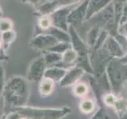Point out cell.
<instances>
[{
  "instance_id": "d4e9b609",
  "label": "cell",
  "mask_w": 127,
  "mask_h": 119,
  "mask_svg": "<svg viewBox=\"0 0 127 119\" xmlns=\"http://www.w3.org/2000/svg\"><path fill=\"white\" fill-rule=\"evenodd\" d=\"M5 77H4V70L2 66L0 64V98L3 93L4 87H5Z\"/></svg>"
},
{
  "instance_id": "f1b7e54d",
  "label": "cell",
  "mask_w": 127,
  "mask_h": 119,
  "mask_svg": "<svg viewBox=\"0 0 127 119\" xmlns=\"http://www.w3.org/2000/svg\"><path fill=\"white\" fill-rule=\"evenodd\" d=\"M50 1H55V0H42V3L46 2H50Z\"/></svg>"
},
{
  "instance_id": "52a82bcc",
  "label": "cell",
  "mask_w": 127,
  "mask_h": 119,
  "mask_svg": "<svg viewBox=\"0 0 127 119\" xmlns=\"http://www.w3.org/2000/svg\"><path fill=\"white\" fill-rule=\"evenodd\" d=\"M80 1L81 0H55V1L46 2H43L39 6L38 10L42 14H51L60 8L70 6Z\"/></svg>"
},
{
  "instance_id": "7c38bea8",
  "label": "cell",
  "mask_w": 127,
  "mask_h": 119,
  "mask_svg": "<svg viewBox=\"0 0 127 119\" xmlns=\"http://www.w3.org/2000/svg\"><path fill=\"white\" fill-rule=\"evenodd\" d=\"M66 72H67V71L65 68L53 66V67H49V68L45 70L44 77L51 79L52 80H53L54 82L55 81L61 82V80L64 78Z\"/></svg>"
},
{
  "instance_id": "8992f818",
  "label": "cell",
  "mask_w": 127,
  "mask_h": 119,
  "mask_svg": "<svg viewBox=\"0 0 127 119\" xmlns=\"http://www.w3.org/2000/svg\"><path fill=\"white\" fill-rule=\"evenodd\" d=\"M88 2L89 0H85L80 5H79L78 7L71 10L68 17H67V22L73 28L81 26L83 21L85 20Z\"/></svg>"
},
{
  "instance_id": "d6986e66",
  "label": "cell",
  "mask_w": 127,
  "mask_h": 119,
  "mask_svg": "<svg viewBox=\"0 0 127 119\" xmlns=\"http://www.w3.org/2000/svg\"><path fill=\"white\" fill-rule=\"evenodd\" d=\"M88 92V86L82 82H77L73 87V93L77 97H84Z\"/></svg>"
},
{
  "instance_id": "5b68a950",
  "label": "cell",
  "mask_w": 127,
  "mask_h": 119,
  "mask_svg": "<svg viewBox=\"0 0 127 119\" xmlns=\"http://www.w3.org/2000/svg\"><path fill=\"white\" fill-rule=\"evenodd\" d=\"M71 12L69 6L62 7L52 13L50 17L53 22V26L57 27L62 30L66 32L68 31V22H67V17Z\"/></svg>"
},
{
  "instance_id": "9c48e42d",
  "label": "cell",
  "mask_w": 127,
  "mask_h": 119,
  "mask_svg": "<svg viewBox=\"0 0 127 119\" xmlns=\"http://www.w3.org/2000/svg\"><path fill=\"white\" fill-rule=\"evenodd\" d=\"M102 47L108 52L112 57L121 58L125 55V51L123 50L121 45L116 39L110 35H108V37H106Z\"/></svg>"
},
{
  "instance_id": "3957f363",
  "label": "cell",
  "mask_w": 127,
  "mask_h": 119,
  "mask_svg": "<svg viewBox=\"0 0 127 119\" xmlns=\"http://www.w3.org/2000/svg\"><path fill=\"white\" fill-rule=\"evenodd\" d=\"M106 75L110 87L114 92L118 93L122 84L127 79V63L121 58L112 59L106 66Z\"/></svg>"
},
{
  "instance_id": "484cf974",
  "label": "cell",
  "mask_w": 127,
  "mask_h": 119,
  "mask_svg": "<svg viewBox=\"0 0 127 119\" xmlns=\"http://www.w3.org/2000/svg\"><path fill=\"white\" fill-rule=\"evenodd\" d=\"M127 22V2L126 3V5L124 6V9H123V13L122 15V18L120 19V22H119L118 26L122 25L123 23H125Z\"/></svg>"
},
{
  "instance_id": "4316f807",
  "label": "cell",
  "mask_w": 127,
  "mask_h": 119,
  "mask_svg": "<svg viewBox=\"0 0 127 119\" xmlns=\"http://www.w3.org/2000/svg\"><path fill=\"white\" fill-rule=\"evenodd\" d=\"M102 110L100 109L97 111L96 114H95L91 119H102Z\"/></svg>"
},
{
  "instance_id": "6da1fadb",
  "label": "cell",
  "mask_w": 127,
  "mask_h": 119,
  "mask_svg": "<svg viewBox=\"0 0 127 119\" xmlns=\"http://www.w3.org/2000/svg\"><path fill=\"white\" fill-rule=\"evenodd\" d=\"M6 114L17 107L26 106L30 96L29 85L25 79L16 76L9 79L3 90Z\"/></svg>"
},
{
  "instance_id": "603a6c76",
  "label": "cell",
  "mask_w": 127,
  "mask_h": 119,
  "mask_svg": "<svg viewBox=\"0 0 127 119\" xmlns=\"http://www.w3.org/2000/svg\"><path fill=\"white\" fill-rule=\"evenodd\" d=\"M13 28V22L11 20L8 18H2L0 19V33H5V32L12 30Z\"/></svg>"
},
{
  "instance_id": "7a4b0ae2",
  "label": "cell",
  "mask_w": 127,
  "mask_h": 119,
  "mask_svg": "<svg viewBox=\"0 0 127 119\" xmlns=\"http://www.w3.org/2000/svg\"><path fill=\"white\" fill-rule=\"evenodd\" d=\"M17 113L22 119H62L71 112L67 106L50 108V107H32L24 106L17 107L10 112Z\"/></svg>"
},
{
  "instance_id": "1f68e13d",
  "label": "cell",
  "mask_w": 127,
  "mask_h": 119,
  "mask_svg": "<svg viewBox=\"0 0 127 119\" xmlns=\"http://www.w3.org/2000/svg\"><path fill=\"white\" fill-rule=\"evenodd\" d=\"M27 1H29V0H21V2H26Z\"/></svg>"
},
{
  "instance_id": "4dcf8cb0",
  "label": "cell",
  "mask_w": 127,
  "mask_h": 119,
  "mask_svg": "<svg viewBox=\"0 0 127 119\" xmlns=\"http://www.w3.org/2000/svg\"><path fill=\"white\" fill-rule=\"evenodd\" d=\"M2 16V11L1 10V7H0V18H1Z\"/></svg>"
},
{
  "instance_id": "2e32d148",
  "label": "cell",
  "mask_w": 127,
  "mask_h": 119,
  "mask_svg": "<svg viewBox=\"0 0 127 119\" xmlns=\"http://www.w3.org/2000/svg\"><path fill=\"white\" fill-rule=\"evenodd\" d=\"M49 34H52L61 42H70L71 43V37L66 31L62 30L61 29L54 26H52L49 30Z\"/></svg>"
},
{
  "instance_id": "ffe728a7",
  "label": "cell",
  "mask_w": 127,
  "mask_h": 119,
  "mask_svg": "<svg viewBox=\"0 0 127 119\" xmlns=\"http://www.w3.org/2000/svg\"><path fill=\"white\" fill-rule=\"evenodd\" d=\"M38 26L44 30H49L53 26V22L49 14H43L38 20Z\"/></svg>"
},
{
  "instance_id": "277c9868",
  "label": "cell",
  "mask_w": 127,
  "mask_h": 119,
  "mask_svg": "<svg viewBox=\"0 0 127 119\" xmlns=\"http://www.w3.org/2000/svg\"><path fill=\"white\" fill-rule=\"evenodd\" d=\"M46 63L44 57H40L32 62L27 72V79L31 82H40L46 70Z\"/></svg>"
},
{
  "instance_id": "4fadbf2b",
  "label": "cell",
  "mask_w": 127,
  "mask_h": 119,
  "mask_svg": "<svg viewBox=\"0 0 127 119\" xmlns=\"http://www.w3.org/2000/svg\"><path fill=\"white\" fill-rule=\"evenodd\" d=\"M39 92L42 97H47L52 94L54 90L55 82L51 79L43 77L39 82Z\"/></svg>"
},
{
  "instance_id": "f546056e",
  "label": "cell",
  "mask_w": 127,
  "mask_h": 119,
  "mask_svg": "<svg viewBox=\"0 0 127 119\" xmlns=\"http://www.w3.org/2000/svg\"><path fill=\"white\" fill-rule=\"evenodd\" d=\"M2 40H1V37H0V49L2 48Z\"/></svg>"
},
{
  "instance_id": "ac0fdd59",
  "label": "cell",
  "mask_w": 127,
  "mask_h": 119,
  "mask_svg": "<svg viewBox=\"0 0 127 119\" xmlns=\"http://www.w3.org/2000/svg\"><path fill=\"white\" fill-rule=\"evenodd\" d=\"M79 108H80L81 112L88 114L92 113L95 108V102L91 98H84L81 101L79 104Z\"/></svg>"
},
{
  "instance_id": "ba28073f",
  "label": "cell",
  "mask_w": 127,
  "mask_h": 119,
  "mask_svg": "<svg viewBox=\"0 0 127 119\" xmlns=\"http://www.w3.org/2000/svg\"><path fill=\"white\" fill-rule=\"evenodd\" d=\"M58 42V40L52 34H40L32 40L31 46L40 50H48Z\"/></svg>"
},
{
  "instance_id": "30bf717a",
  "label": "cell",
  "mask_w": 127,
  "mask_h": 119,
  "mask_svg": "<svg viewBox=\"0 0 127 119\" xmlns=\"http://www.w3.org/2000/svg\"><path fill=\"white\" fill-rule=\"evenodd\" d=\"M84 73L81 67H75L67 71L64 78L61 80V87H69L75 84Z\"/></svg>"
},
{
  "instance_id": "7402d4cb",
  "label": "cell",
  "mask_w": 127,
  "mask_h": 119,
  "mask_svg": "<svg viewBox=\"0 0 127 119\" xmlns=\"http://www.w3.org/2000/svg\"><path fill=\"white\" fill-rule=\"evenodd\" d=\"M71 48V43L70 42H58L57 45H55L54 46L51 47L50 49H49L47 51H50V52H55V53H63L64 52Z\"/></svg>"
},
{
  "instance_id": "83f0119b",
  "label": "cell",
  "mask_w": 127,
  "mask_h": 119,
  "mask_svg": "<svg viewBox=\"0 0 127 119\" xmlns=\"http://www.w3.org/2000/svg\"><path fill=\"white\" fill-rule=\"evenodd\" d=\"M41 0H29V2H31V3H33V4H37L38 2H41Z\"/></svg>"
},
{
  "instance_id": "5bb4252c",
  "label": "cell",
  "mask_w": 127,
  "mask_h": 119,
  "mask_svg": "<svg viewBox=\"0 0 127 119\" xmlns=\"http://www.w3.org/2000/svg\"><path fill=\"white\" fill-rule=\"evenodd\" d=\"M100 34V27L98 25L94 26L90 29L87 36V46L90 49H93V47L97 42L98 36Z\"/></svg>"
},
{
  "instance_id": "e0dca14e",
  "label": "cell",
  "mask_w": 127,
  "mask_h": 119,
  "mask_svg": "<svg viewBox=\"0 0 127 119\" xmlns=\"http://www.w3.org/2000/svg\"><path fill=\"white\" fill-rule=\"evenodd\" d=\"M44 59L47 65L55 66L62 60V55L55 52L48 51V53L44 56Z\"/></svg>"
},
{
  "instance_id": "44dd1931",
  "label": "cell",
  "mask_w": 127,
  "mask_h": 119,
  "mask_svg": "<svg viewBox=\"0 0 127 119\" xmlns=\"http://www.w3.org/2000/svg\"><path fill=\"white\" fill-rule=\"evenodd\" d=\"M14 38H15V33L13 30H10L1 33V40L2 42V46H4L5 48L8 47L11 44V42L14 40Z\"/></svg>"
},
{
  "instance_id": "8fae6325",
  "label": "cell",
  "mask_w": 127,
  "mask_h": 119,
  "mask_svg": "<svg viewBox=\"0 0 127 119\" xmlns=\"http://www.w3.org/2000/svg\"><path fill=\"white\" fill-rule=\"evenodd\" d=\"M112 1L113 0H89L85 20L87 21L98 14L110 2H112Z\"/></svg>"
},
{
  "instance_id": "cb8c5ba5",
  "label": "cell",
  "mask_w": 127,
  "mask_h": 119,
  "mask_svg": "<svg viewBox=\"0 0 127 119\" xmlns=\"http://www.w3.org/2000/svg\"><path fill=\"white\" fill-rule=\"evenodd\" d=\"M117 99L118 98L114 94H106L104 96V98H103L104 102L109 106H114L117 102Z\"/></svg>"
},
{
  "instance_id": "9a60e30c",
  "label": "cell",
  "mask_w": 127,
  "mask_h": 119,
  "mask_svg": "<svg viewBox=\"0 0 127 119\" xmlns=\"http://www.w3.org/2000/svg\"><path fill=\"white\" fill-rule=\"evenodd\" d=\"M78 59V54L73 49H67L64 53H62V63H64V65H67L71 66L73 65L74 63L77 61Z\"/></svg>"
}]
</instances>
